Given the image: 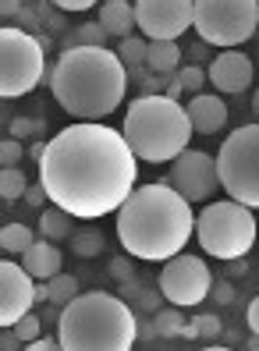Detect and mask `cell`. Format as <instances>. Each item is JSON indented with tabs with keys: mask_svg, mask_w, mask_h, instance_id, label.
<instances>
[{
	"mask_svg": "<svg viewBox=\"0 0 259 351\" xmlns=\"http://www.w3.org/2000/svg\"><path fill=\"white\" fill-rule=\"evenodd\" d=\"M138 160L125 132L99 121H75L61 128L36 160L39 184L57 210L75 220H99L117 213L135 192Z\"/></svg>",
	"mask_w": 259,
	"mask_h": 351,
	"instance_id": "6da1fadb",
	"label": "cell"
},
{
	"mask_svg": "<svg viewBox=\"0 0 259 351\" xmlns=\"http://www.w3.org/2000/svg\"><path fill=\"white\" fill-rule=\"evenodd\" d=\"M188 238H195V213L174 184H138L117 210V241L132 259L167 263L185 252Z\"/></svg>",
	"mask_w": 259,
	"mask_h": 351,
	"instance_id": "7a4b0ae2",
	"label": "cell"
},
{
	"mask_svg": "<svg viewBox=\"0 0 259 351\" xmlns=\"http://www.w3.org/2000/svg\"><path fill=\"white\" fill-rule=\"evenodd\" d=\"M57 107L78 121H103L125 103L128 68L117 50L68 47L47 75Z\"/></svg>",
	"mask_w": 259,
	"mask_h": 351,
	"instance_id": "3957f363",
	"label": "cell"
},
{
	"mask_svg": "<svg viewBox=\"0 0 259 351\" xmlns=\"http://www.w3.org/2000/svg\"><path fill=\"white\" fill-rule=\"evenodd\" d=\"M135 337V308L110 291H82L57 316V341L64 351H132Z\"/></svg>",
	"mask_w": 259,
	"mask_h": 351,
	"instance_id": "277c9868",
	"label": "cell"
},
{
	"mask_svg": "<svg viewBox=\"0 0 259 351\" xmlns=\"http://www.w3.org/2000/svg\"><path fill=\"white\" fill-rule=\"evenodd\" d=\"M121 132L143 163H174L195 135L182 99H171L164 93L135 96L125 110Z\"/></svg>",
	"mask_w": 259,
	"mask_h": 351,
	"instance_id": "5b68a950",
	"label": "cell"
},
{
	"mask_svg": "<svg viewBox=\"0 0 259 351\" xmlns=\"http://www.w3.org/2000/svg\"><path fill=\"white\" fill-rule=\"evenodd\" d=\"M256 234H259L256 210H249V206L234 202V199H217L203 206V213L195 217L199 249L221 263L245 259L256 245Z\"/></svg>",
	"mask_w": 259,
	"mask_h": 351,
	"instance_id": "8992f818",
	"label": "cell"
},
{
	"mask_svg": "<svg viewBox=\"0 0 259 351\" xmlns=\"http://www.w3.org/2000/svg\"><path fill=\"white\" fill-rule=\"evenodd\" d=\"M217 171L227 199L259 210V121L234 128L217 149Z\"/></svg>",
	"mask_w": 259,
	"mask_h": 351,
	"instance_id": "52a82bcc",
	"label": "cell"
},
{
	"mask_svg": "<svg viewBox=\"0 0 259 351\" xmlns=\"http://www.w3.org/2000/svg\"><path fill=\"white\" fill-rule=\"evenodd\" d=\"M47 75V47L25 29H0V96H29Z\"/></svg>",
	"mask_w": 259,
	"mask_h": 351,
	"instance_id": "ba28073f",
	"label": "cell"
},
{
	"mask_svg": "<svg viewBox=\"0 0 259 351\" xmlns=\"http://www.w3.org/2000/svg\"><path fill=\"white\" fill-rule=\"evenodd\" d=\"M192 29L206 47L238 50L259 29V0H195Z\"/></svg>",
	"mask_w": 259,
	"mask_h": 351,
	"instance_id": "9c48e42d",
	"label": "cell"
},
{
	"mask_svg": "<svg viewBox=\"0 0 259 351\" xmlns=\"http://www.w3.org/2000/svg\"><path fill=\"white\" fill-rule=\"evenodd\" d=\"M156 287H160V295L177 305V308H192L199 302H206L210 291H213V274L210 266L192 256V252H182L164 263L160 270V280H156Z\"/></svg>",
	"mask_w": 259,
	"mask_h": 351,
	"instance_id": "30bf717a",
	"label": "cell"
},
{
	"mask_svg": "<svg viewBox=\"0 0 259 351\" xmlns=\"http://www.w3.org/2000/svg\"><path fill=\"white\" fill-rule=\"evenodd\" d=\"M195 22V0H135V25L149 43L177 39Z\"/></svg>",
	"mask_w": 259,
	"mask_h": 351,
	"instance_id": "8fae6325",
	"label": "cell"
},
{
	"mask_svg": "<svg viewBox=\"0 0 259 351\" xmlns=\"http://www.w3.org/2000/svg\"><path fill=\"white\" fill-rule=\"evenodd\" d=\"M167 184H174L192 206L195 202H210L221 189V171H217V156L203 153V149H185L171 163V178Z\"/></svg>",
	"mask_w": 259,
	"mask_h": 351,
	"instance_id": "7c38bea8",
	"label": "cell"
},
{
	"mask_svg": "<svg viewBox=\"0 0 259 351\" xmlns=\"http://www.w3.org/2000/svg\"><path fill=\"white\" fill-rule=\"evenodd\" d=\"M36 277L22 263H0V326H14L36 305Z\"/></svg>",
	"mask_w": 259,
	"mask_h": 351,
	"instance_id": "4fadbf2b",
	"label": "cell"
},
{
	"mask_svg": "<svg viewBox=\"0 0 259 351\" xmlns=\"http://www.w3.org/2000/svg\"><path fill=\"white\" fill-rule=\"evenodd\" d=\"M206 75H210L217 93L242 96L252 86V78H256V60H249L242 50H221V53L210 60Z\"/></svg>",
	"mask_w": 259,
	"mask_h": 351,
	"instance_id": "5bb4252c",
	"label": "cell"
},
{
	"mask_svg": "<svg viewBox=\"0 0 259 351\" xmlns=\"http://www.w3.org/2000/svg\"><path fill=\"white\" fill-rule=\"evenodd\" d=\"M185 110H188L195 135H217V132L227 128V103L217 93H195Z\"/></svg>",
	"mask_w": 259,
	"mask_h": 351,
	"instance_id": "9a60e30c",
	"label": "cell"
},
{
	"mask_svg": "<svg viewBox=\"0 0 259 351\" xmlns=\"http://www.w3.org/2000/svg\"><path fill=\"white\" fill-rule=\"evenodd\" d=\"M61 263H64L61 249H57L53 241H47V238H36V245L22 256V266H25L36 280H50V277H57V274H64Z\"/></svg>",
	"mask_w": 259,
	"mask_h": 351,
	"instance_id": "2e32d148",
	"label": "cell"
},
{
	"mask_svg": "<svg viewBox=\"0 0 259 351\" xmlns=\"http://www.w3.org/2000/svg\"><path fill=\"white\" fill-rule=\"evenodd\" d=\"M99 25L117 39H128L132 29H138L135 25V4L132 0H103L99 4Z\"/></svg>",
	"mask_w": 259,
	"mask_h": 351,
	"instance_id": "e0dca14e",
	"label": "cell"
},
{
	"mask_svg": "<svg viewBox=\"0 0 259 351\" xmlns=\"http://www.w3.org/2000/svg\"><path fill=\"white\" fill-rule=\"evenodd\" d=\"M146 71L149 75H177L182 71V47H177V39H156V43H149Z\"/></svg>",
	"mask_w": 259,
	"mask_h": 351,
	"instance_id": "ac0fdd59",
	"label": "cell"
},
{
	"mask_svg": "<svg viewBox=\"0 0 259 351\" xmlns=\"http://www.w3.org/2000/svg\"><path fill=\"white\" fill-rule=\"evenodd\" d=\"M75 217L71 213H64V210H57V206H47L43 213H39V238H47V241H64V238H71L75 234V223H71Z\"/></svg>",
	"mask_w": 259,
	"mask_h": 351,
	"instance_id": "d6986e66",
	"label": "cell"
},
{
	"mask_svg": "<svg viewBox=\"0 0 259 351\" xmlns=\"http://www.w3.org/2000/svg\"><path fill=\"white\" fill-rule=\"evenodd\" d=\"M32 245H36V234L25 223H4V231H0V249L8 256H25Z\"/></svg>",
	"mask_w": 259,
	"mask_h": 351,
	"instance_id": "ffe728a7",
	"label": "cell"
},
{
	"mask_svg": "<svg viewBox=\"0 0 259 351\" xmlns=\"http://www.w3.org/2000/svg\"><path fill=\"white\" fill-rule=\"evenodd\" d=\"M146 53H149V39L143 36H128L117 43V57H121V64L132 71V68H146Z\"/></svg>",
	"mask_w": 259,
	"mask_h": 351,
	"instance_id": "44dd1931",
	"label": "cell"
},
{
	"mask_svg": "<svg viewBox=\"0 0 259 351\" xmlns=\"http://www.w3.org/2000/svg\"><path fill=\"white\" fill-rule=\"evenodd\" d=\"M29 192V178L22 174V167H4L0 171V199L4 202H18Z\"/></svg>",
	"mask_w": 259,
	"mask_h": 351,
	"instance_id": "7402d4cb",
	"label": "cell"
},
{
	"mask_svg": "<svg viewBox=\"0 0 259 351\" xmlns=\"http://www.w3.org/2000/svg\"><path fill=\"white\" fill-rule=\"evenodd\" d=\"M185 313L177 305H167V308H160V313L153 316V330L160 337H182V330H185Z\"/></svg>",
	"mask_w": 259,
	"mask_h": 351,
	"instance_id": "603a6c76",
	"label": "cell"
},
{
	"mask_svg": "<svg viewBox=\"0 0 259 351\" xmlns=\"http://www.w3.org/2000/svg\"><path fill=\"white\" fill-rule=\"evenodd\" d=\"M47 295H50L53 305H61V308H64L68 302L78 298V280H75L71 274H57V277L47 280Z\"/></svg>",
	"mask_w": 259,
	"mask_h": 351,
	"instance_id": "cb8c5ba5",
	"label": "cell"
},
{
	"mask_svg": "<svg viewBox=\"0 0 259 351\" xmlns=\"http://www.w3.org/2000/svg\"><path fill=\"white\" fill-rule=\"evenodd\" d=\"M71 249H75V256L92 259V256L103 252V234L99 231H75L71 234Z\"/></svg>",
	"mask_w": 259,
	"mask_h": 351,
	"instance_id": "d4e9b609",
	"label": "cell"
},
{
	"mask_svg": "<svg viewBox=\"0 0 259 351\" xmlns=\"http://www.w3.org/2000/svg\"><path fill=\"white\" fill-rule=\"evenodd\" d=\"M107 29L99 25V22H86V25H78L75 29V43L71 47H107Z\"/></svg>",
	"mask_w": 259,
	"mask_h": 351,
	"instance_id": "484cf974",
	"label": "cell"
},
{
	"mask_svg": "<svg viewBox=\"0 0 259 351\" xmlns=\"http://www.w3.org/2000/svg\"><path fill=\"white\" fill-rule=\"evenodd\" d=\"M177 82H182V89L185 93H203L206 89V68H199V64H182V71H177Z\"/></svg>",
	"mask_w": 259,
	"mask_h": 351,
	"instance_id": "4316f807",
	"label": "cell"
},
{
	"mask_svg": "<svg viewBox=\"0 0 259 351\" xmlns=\"http://www.w3.org/2000/svg\"><path fill=\"white\" fill-rule=\"evenodd\" d=\"M11 330H14L18 337H22V344H32V341H39V337H43V319L29 313V316H22V319H18Z\"/></svg>",
	"mask_w": 259,
	"mask_h": 351,
	"instance_id": "83f0119b",
	"label": "cell"
},
{
	"mask_svg": "<svg viewBox=\"0 0 259 351\" xmlns=\"http://www.w3.org/2000/svg\"><path fill=\"white\" fill-rule=\"evenodd\" d=\"M192 326H195V341H217L221 337V319L217 316H195Z\"/></svg>",
	"mask_w": 259,
	"mask_h": 351,
	"instance_id": "f1b7e54d",
	"label": "cell"
},
{
	"mask_svg": "<svg viewBox=\"0 0 259 351\" xmlns=\"http://www.w3.org/2000/svg\"><path fill=\"white\" fill-rule=\"evenodd\" d=\"M22 153H25V146H22V138H4L0 142V163L4 167H18V160H22Z\"/></svg>",
	"mask_w": 259,
	"mask_h": 351,
	"instance_id": "f546056e",
	"label": "cell"
},
{
	"mask_svg": "<svg viewBox=\"0 0 259 351\" xmlns=\"http://www.w3.org/2000/svg\"><path fill=\"white\" fill-rule=\"evenodd\" d=\"M107 270H110V277L114 280H132V274H135V266H132V256H117V259H110V266H107Z\"/></svg>",
	"mask_w": 259,
	"mask_h": 351,
	"instance_id": "4dcf8cb0",
	"label": "cell"
},
{
	"mask_svg": "<svg viewBox=\"0 0 259 351\" xmlns=\"http://www.w3.org/2000/svg\"><path fill=\"white\" fill-rule=\"evenodd\" d=\"M36 132H39V121H32V117H14L11 121V138H29Z\"/></svg>",
	"mask_w": 259,
	"mask_h": 351,
	"instance_id": "1f68e13d",
	"label": "cell"
},
{
	"mask_svg": "<svg viewBox=\"0 0 259 351\" xmlns=\"http://www.w3.org/2000/svg\"><path fill=\"white\" fill-rule=\"evenodd\" d=\"M50 4L61 11H89V8H99L103 0H50Z\"/></svg>",
	"mask_w": 259,
	"mask_h": 351,
	"instance_id": "d6a6232c",
	"label": "cell"
},
{
	"mask_svg": "<svg viewBox=\"0 0 259 351\" xmlns=\"http://www.w3.org/2000/svg\"><path fill=\"white\" fill-rule=\"evenodd\" d=\"M22 351H64V348H61V341H57V337H39V341L25 344Z\"/></svg>",
	"mask_w": 259,
	"mask_h": 351,
	"instance_id": "836d02e7",
	"label": "cell"
},
{
	"mask_svg": "<svg viewBox=\"0 0 259 351\" xmlns=\"http://www.w3.org/2000/svg\"><path fill=\"white\" fill-rule=\"evenodd\" d=\"M18 344H22V337H18L11 326H4V337H0V351H18Z\"/></svg>",
	"mask_w": 259,
	"mask_h": 351,
	"instance_id": "e575fe53",
	"label": "cell"
},
{
	"mask_svg": "<svg viewBox=\"0 0 259 351\" xmlns=\"http://www.w3.org/2000/svg\"><path fill=\"white\" fill-rule=\"evenodd\" d=\"M245 319H249V330H252V334H259V295L249 302V313H245Z\"/></svg>",
	"mask_w": 259,
	"mask_h": 351,
	"instance_id": "d590c367",
	"label": "cell"
},
{
	"mask_svg": "<svg viewBox=\"0 0 259 351\" xmlns=\"http://www.w3.org/2000/svg\"><path fill=\"white\" fill-rule=\"evenodd\" d=\"M25 202H29V206H43V202H50V199H47V189H43V184L29 189V192H25Z\"/></svg>",
	"mask_w": 259,
	"mask_h": 351,
	"instance_id": "8d00e7d4",
	"label": "cell"
},
{
	"mask_svg": "<svg viewBox=\"0 0 259 351\" xmlns=\"http://www.w3.org/2000/svg\"><path fill=\"white\" fill-rule=\"evenodd\" d=\"M213 295H217V302H221V305H231V302H234V287L224 280V284H217V291H213Z\"/></svg>",
	"mask_w": 259,
	"mask_h": 351,
	"instance_id": "74e56055",
	"label": "cell"
},
{
	"mask_svg": "<svg viewBox=\"0 0 259 351\" xmlns=\"http://www.w3.org/2000/svg\"><path fill=\"white\" fill-rule=\"evenodd\" d=\"M164 96H171V99H182V96H185L182 82H177V75H171V78H167V93H164Z\"/></svg>",
	"mask_w": 259,
	"mask_h": 351,
	"instance_id": "f35d334b",
	"label": "cell"
},
{
	"mask_svg": "<svg viewBox=\"0 0 259 351\" xmlns=\"http://www.w3.org/2000/svg\"><path fill=\"white\" fill-rule=\"evenodd\" d=\"M18 11H22V0H0V14H4V18H11Z\"/></svg>",
	"mask_w": 259,
	"mask_h": 351,
	"instance_id": "ab89813d",
	"label": "cell"
},
{
	"mask_svg": "<svg viewBox=\"0 0 259 351\" xmlns=\"http://www.w3.org/2000/svg\"><path fill=\"white\" fill-rule=\"evenodd\" d=\"M43 149H47V142H36V146H29V156L39 160V156H43Z\"/></svg>",
	"mask_w": 259,
	"mask_h": 351,
	"instance_id": "60d3db41",
	"label": "cell"
},
{
	"mask_svg": "<svg viewBox=\"0 0 259 351\" xmlns=\"http://www.w3.org/2000/svg\"><path fill=\"white\" fill-rule=\"evenodd\" d=\"M245 266H249V263H242V259H234V263H231V277H238V274H245Z\"/></svg>",
	"mask_w": 259,
	"mask_h": 351,
	"instance_id": "b9f144b4",
	"label": "cell"
},
{
	"mask_svg": "<svg viewBox=\"0 0 259 351\" xmlns=\"http://www.w3.org/2000/svg\"><path fill=\"white\" fill-rule=\"evenodd\" d=\"M245 351H259V334H252V337L245 341Z\"/></svg>",
	"mask_w": 259,
	"mask_h": 351,
	"instance_id": "7bdbcfd3",
	"label": "cell"
},
{
	"mask_svg": "<svg viewBox=\"0 0 259 351\" xmlns=\"http://www.w3.org/2000/svg\"><path fill=\"white\" fill-rule=\"evenodd\" d=\"M252 114H256V117H259V89H256V93H252Z\"/></svg>",
	"mask_w": 259,
	"mask_h": 351,
	"instance_id": "ee69618b",
	"label": "cell"
},
{
	"mask_svg": "<svg viewBox=\"0 0 259 351\" xmlns=\"http://www.w3.org/2000/svg\"><path fill=\"white\" fill-rule=\"evenodd\" d=\"M199 351H231V348H199Z\"/></svg>",
	"mask_w": 259,
	"mask_h": 351,
	"instance_id": "f6af8a7d",
	"label": "cell"
},
{
	"mask_svg": "<svg viewBox=\"0 0 259 351\" xmlns=\"http://www.w3.org/2000/svg\"><path fill=\"white\" fill-rule=\"evenodd\" d=\"M256 68H259V53H256Z\"/></svg>",
	"mask_w": 259,
	"mask_h": 351,
	"instance_id": "bcb514c9",
	"label": "cell"
}]
</instances>
